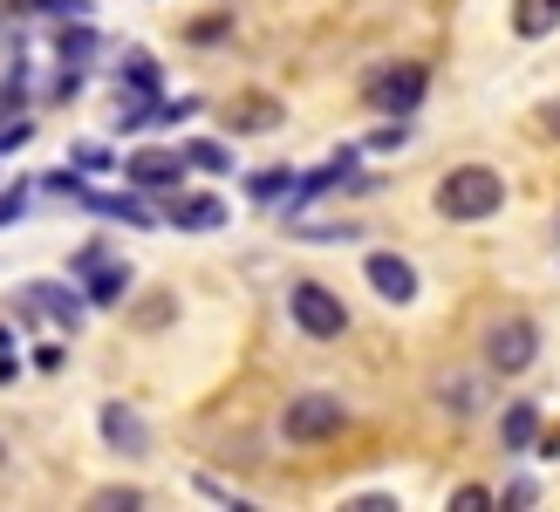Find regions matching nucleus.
Masks as SVG:
<instances>
[{
	"label": "nucleus",
	"mask_w": 560,
	"mask_h": 512,
	"mask_svg": "<svg viewBox=\"0 0 560 512\" xmlns=\"http://www.w3.org/2000/svg\"><path fill=\"white\" fill-rule=\"evenodd\" d=\"M124 75H130V90H158V62H151V55H124Z\"/></svg>",
	"instance_id": "nucleus-19"
},
{
	"label": "nucleus",
	"mask_w": 560,
	"mask_h": 512,
	"mask_svg": "<svg viewBox=\"0 0 560 512\" xmlns=\"http://www.w3.org/2000/svg\"><path fill=\"white\" fill-rule=\"evenodd\" d=\"M444 410L471 417V410H479V383H444Z\"/></svg>",
	"instance_id": "nucleus-20"
},
{
	"label": "nucleus",
	"mask_w": 560,
	"mask_h": 512,
	"mask_svg": "<svg viewBox=\"0 0 560 512\" xmlns=\"http://www.w3.org/2000/svg\"><path fill=\"white\" fill-rule=\"evenodd\" d=\"M75 267H90V301L96 307H109V301H124V288H130V267H103V253L90 246Z\"/></svg>",
	"instance_id": "nucleus-9"
},
{
	"label": "nucleus",
	"mask_w": 560,
	"mask_h": 512,
	"mask_svg": "<svg viewBox=\"0 0 560 512\" xmlns=\"http://www.w3.org/2000/svg\"><path fill=\"white\" fill-rule=\"evenodd\" d=\"M349 171H355V151H342V158H328V164L315 171V178H307V185H301V198H315V191H335V185H342V178H349Z\"/></svg>",
	"instance_id": "nucleus-15"
},
{
	"label": "nucleus",
	"mask_w": 560,
	"mask_h": 512,
	"mask_svg": "<svg viewBox=\"0 0 560 512\" xmlns=\"http://www.w3.org/2000/svg\"><path fill=\"white\" fill-rule=\"evenodd\" d=\"M27 137H35V124H21V117H8V124H0V151H14V144H27Z\"/></svg>",
	"instance_id": "nucleus-22"
},
{
	"label": "nucleus",
	"mask_w": 560,
	"mask_h": 512,
	"mask_svg": "<svg viewBox=\"0 0 560 512\" xmlns=\"http://www.w3.org/2000/svg\"><path fill=\"white\" fill-rule=\"evenodd\" d=\"M553 27H560V0H513V35L540 42V35H553Z\"/></svg>",
	"instance_id": "nucleus-11"
},
{
	"label": "nucleus",
	"mask_w": 560,
	"mask_h": 512,
	"mask_svg": "<svg viewBox=\"0 0 560 512\" xmlns=\"http://www.w3.org/2000/svg\"><path fill=\"white\" fill-rule=\"evenodd\" d=\"M246 191H254V198H294V171H254Z\"/></svg>",
	"instance_id": "nucleus-16"
},
{
	"label": "nucleus",
	"mask_w": 560,
	"mask_h": 512,
	"mask_svg": "<svg viewBox=\"0 0 560 512\" xmlns=\"http://www.w3.org/2000/svg\"><path fill=\"white\" fill-rule=\"evenodd\" d=\"M534 458H547V465H560V431H540V438H534Z\"/></svg>",
	"instance_id": "nucleus-24"
},
{
	"label": "nucleus",
	"mask_w": 560,
	"mask_h": 512,
	"mask_svg": "<svg viewBox=\"0 0 560 512\" xmlns=\"http://www.w3.org/2000/svg\"><path fill=\"white\" fill-rule=\"evenodd\" d=\"M178 158H185V164H199V171H233V158H226V144H185Z\"/></svg>",
	"instance_id": "nucleus-18"
},
{
	"label": "nucleus",
	"mask_w": 560,
	"mask_h": 512,
	"mask_svg": "<svg viewBox=\"0 0 560 512\" xmlns=\"http://www.w3.org/2000/svg\"><path fill=\"white\" fill-rule=\"evenodd\" d=\"M424 90H431V69L424 62H397V69H376L370 75V103L389 109V117H410V109L424 103Z\"/></svg>",
	"instance_id": "nucleus-3"
},
{
	"label": "nucleus",
	"mask_w": 560,
	"mask_h": 512,
	"mask_svg": "<svg viewBox=\"0 0 560 512\" xmlns=\"http://www.w3.org/2000/svg\"><path fill=\"white\" fill-rule=\"evenodd\" d=\"M506 206V178H499L492 164H458L452 178L438 185V212L444 219H492Z\"/></svg>",
	"instance_id": "nucleus-1"
},
{
	"label": "nucleus",
	"mask_w": 560,
	"mask_h": 512,
	"mask_svg": "<svg viewBox=\"0 0 560 512\" xmlns=\"http://www.w3.org/2000/svg\"><path fill=\"white\" fill-rule=\"evenodd\" d=\"M27 301H35V307H48V315L62 322V328H75V322H82V301H75V294H62L55 280H35V288H27Z\"/></svg>",
	"instance_id": "nucleus-13"
},
{
	"label": "nucleus",
	"mask_w": 560,
	"mask_h": 512,
	"mask_svg": "<svg viewBox=\"0 0 560 512\" xmlns=\"http://www.w3.org/2000/svg\"><path fill=\"white\" fill-rule=\"evenodd\" d=\"M90 206H96V212H109V219H124V225H158L144 206H137V198H90Z\"/></svg>",
	"instance_id": "nucleus-17"
},
{
	"label": "nucleus",
	"mask_w": 560,
	"mask_h": 512,
	"mask_svg": "<svg viewBox=\"0 0 560 512\" xmlns=\"http://www.w3.org/2000/svg\"><path fill=\"white\" fill-rule=\"evenodd\" d=\"M288 307H294V322H301V335H315V341H335L349 328V315H342V301H335L322 280H294V294H288Z\"/></svg>",
	"instance_id": "nucleus-4"
},
{
	"label": "nucleus",
	"mask_w": 560,
	"mask_h": 512,
	"mask_svg": "<svg viewBox=\"0 0 560 512\" xmlns=\"http://www.w3.org/2000/svg\"><path fill=\"white\" fill-rule=\"evenodd\" d=\"M349 423V410H342V396H328V389H307V396H294L288 404V417H280V431H288V444H322V438H335Z\"/></svg>",
	"instance_id": "nucleus-2"
},
{
	"label": "nucleus",
	"mask_w": 560,
	"mask_h": 512,
	"mask_svg": "<svg viewBox=\"0 0 560 512\" xmlns=\"http://www.w3.org/2000/svg\"><path fill=\"white\" fill-rule=\"evenodd\" d=\"M172 225L178 233H219L226 206H219V198H172Z\"/></svg>",
	"instance_id": "nucleus-10"
},
{
	"label": "nucleus",
	"mask_w": 560,
	"mask_h": 512,
	"mask_svg": "<svg viewBox=\"0 0 560 512\" xmlns=\"http://www.w3.org/2000/svg\"><path fill=\"white\" fill-rule=\"evenodd\" d=\"M21 206H27V191H21V185H14V191H0V225L21 219Z\"/></svg>",
	"instance_id": "nucleus-25"
},
{
	"label": "nucleus",
	"mask_w": 560,
	"mask_h": 512,
	"mask_svg": "<svg viewBox=\"0 0 560 512\" xmlns=\"http://www.w3.org/2000/svg\"><path fill=\"white\" fill-rule=\"evenodd\" d=\"M362 274H370V288L383 294V301H417V267L410 260H397V253H370V267H362Z\"/></svg>",
	"instance_id": "nucleus-6"
},
{
	"label": "nucleus",
	"mask_w": 560,
	"mask_h": 512,
	"mask_svg": "<svg viewBox=\"0 0 560 512\" xmlns=\"http://www.w3.org/2000/svg\"><path fill=\"white\" fill-rule=\"evenodd\" d=\"M534 356H540V328H534V322H499V328L486 335V362L499 369V376L534 369Z\"/></svg>",
	"instance_id": "nucleus-5"
},
{
	"label": "nucleus",
	"mask_w": 560,
	"mask_h": 512,
	"mask_svg": "<svg viewBox=\"0 0 560 512\" xmlns=\"http://www.w3.org/2000/svg\"><path fill=\"white\" fill-rule=\"evenodd\" d=\"M534 438H540V410L520 396V404L499 417V444H506V451H534Z\"/></svg>",
	"instance_id": "nucleus-12"
},
{
	"label": "nucleus",
	"mask_w": 560,
	"mask_h": 512,
	"mask_svg": "<svg viewBox=\"0 0 560 512\" xmlns=\"http://www.w3.org/2000/svg\"><path fill=\"white\" fill-rule=\"evenodd\" d=\"M486 505H492L486 486H458V492H452V512H486Z\"/></svg>",
	"instance_id": "nucleus-21"
},
{
	"label": "nucleus",
	"mask_w": 560,
	"mask_h": 512,
	"mask_svg": "<svg viewBox=\"0 0 560 512\" xmlns=\"http://www.w3.org/2000/svg\"><path fill=\"white\" fill-rule=\"evenodd\" d=\"M280 124V103L273 96H240L233 103V130H273Z\"/></svg>",
	"instance_id": "nucleus-14"
},
{
	"label": "nucleus",
	"mask_w": 560,
	"mask_h": 512,
	"mask_svg": "<svg viewBox=\"0 0 560 512\" xmlns=\"http://www.w3.org/2000/svg\"><path fill=\"white\" fill-rule=\"evenodd\" d=\"M103 438H109V451H124V458H144V451H151L144 417L124 410V404H103Z\"/></svg>",
	"instance_id": "nucleus-8"
},
{
	"label": "nucleus",
	"mask_w": 560,
	"mask_h": 512,
	"mask_svg": "<svg viewBox=\"0 0 560 512\" xmlns=\"http://www.w3.org/2000/svg\"><path fill=\"white\" fill-rule=\"evenodd\" d=\"M547 130H553V137H560V103H553V109H547Z\"/></svg>",
	"instance_id": "nucleus-26"
},
{
	"label": "nucleus",
	"mask_w": 560,
	"mask_h": 512,
	"mask_svg": "<svg viewBox=\"0 0 560 512\" xmlns=\"http://www.w3.org/2000/svg\"><path fill=\"white\" fill-rule=\"evenodd\" d=\"M397 144H410V124H404V117L376 130V151H397Z\"/></svg>",
	"instance_id": "nucleus-23"
},
{
	"label": "nucleus",
	"mask_w": 560,
	"mask_h": 512,
	"mask_svg": "<svg viewBox=\"0 0 560 512\" xmlns=\"http://www.w3.org/2000/svg\"><path fill=\"white\" fill-rule=\"evenodd\" d=\"M124 178L144 185V191H164V185L185 178V158L178 151H137V158H124Z\"/></svg>",
	"instance_id": "nucleus-7"
}]
</instances>
